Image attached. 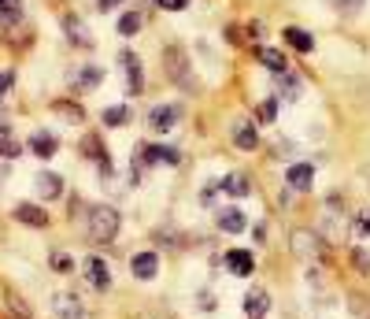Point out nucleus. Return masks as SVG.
Returning a JSON list of instances; mask_svg holds the SVG:
<instances>
[{"label":"nucleus","mask_w":370,"mask_h":319,"mask_svg":"<svg viewBox=\"0 0 370 319\" xmlns=\"http://www.w3.org/2000/svg\"><path fill=\"white\" fill-rule=\"evenodd\" d=\"M56 316L60 319H85V308H82V301L78 297H71V293H56Z\"/></svg>","instance_id":"9d476101"},{"label":"nucleus","mask_w":370,"mask_h":319,"mask_svg":"<svg viewBox=\"0 0 370 319\" xmlns=\"http://www.w3.org/2000/svg\"><path fill=\"white\" fill-rule=\"evenodd\" d=\"M274 115H278V101L270 97V101H263V108H259V119H263V123H270V119H274Z\"/></svg>","instance_id":"cd10ccee"},{"label":"nucleus","mask_w":370,"mask_h":319,"mask_svg":"<svg viewBox=\"0 0 370 319\" xmlns=\"http://www.w3.org/2000/svg\"><path fill=\"white\" fill-rule=\"evenodd\" d=\"M126 119H130V112L123 108V104H115V108H107V112H104V123H107V126H123Z\"/></svg>","instance_id":"393cba45"},{"label":"nucleus","mask_w":370,"mask_h":319,"mask_svg":"<svg viewBox=\"0 0 370 319\" xmlns=\"http://www.w3.org/2000/svg\"><path fill=\"white\" fill-rule=\"evenodd\" d=\"M56 112H60V115H67V119H74V123L82 119V108H78V104H74V108H71V104H56Z\"/></svg>","instance_id":"c756f323"},{"label":"nucleus","mask_w":370,"mask_h":319,"mask_svg":"<svg viewBox=\"0 0 370 319\" xmlns=\"http://www.w3.org/2000/svg\"><path fill=\"white\" fill-rule=\"evenodd\" d=\"M355 264H359V271H370V257L363 249H355Z\"/></svg>","instance_id":"72a5a7b5"},{"label":"nucleus","mask_w":370,"mask_h":319,"mask_svg":"<svg viewBox=\"0 0 370 319\" xmlns=\"http://www.w3.org/2000/svg\"><path fill=\"white\" fill-rule=\"evenodd\" d=\"M159 8H167V12H182L185 8V0H156Z\"/></svg>","instance_id":"2f4dec72"},{"label":"nucleus","mask_w":370,"mask_h":319,"mask_svg":"<svg viewBox=\"0 0 370 319\" xmlns=\"http://www.w3.org/2000/svg\"><path fill=\"white\" fill-rule=\"evenodd\" d=\"M15 219L26 227H49V212L37 205H15Z\"/></svg>","instance_id":"ddd939ff"},{"label":"nucleus","mask_w":370,"mask_h":319,"mask_svg":"<svg viewBox=\"0 0 370 319\" xmlns=\"http://www.w3.org/2000/svg\"><path fill=\"white\" fill-rule=\"evenodd\" d=\"M226 268H230L234 275H241V279H248V275L256 271V260H252L248 249H230L226 252Z\"/></svg>","instance_id":"6e6552de"},{"label":"nucleus","mask_w":370,"mask_h":319,"mask_svg":"<svg viewBox=\"0 0 370 319\" xmlns=\"http://www.w3.org/2000/svg\"><path fill=\"white\" fill-rule=\"evenodd\" d=\"M52 268H56V271H71L74 260L67 257V252H52Z\"/></svg>","instance_id":"bb28decb"},{"label":"nucleus","mask_w":370,"mask_h":319,"mask_svg":"<svg viewBox=\"0 0 370 319\" xmlns=\"http://www.w3.org/2000/svg\"><path fill=\"white\" fill-rule=\"evenodd\" d=\"M63 30H67L71 45H78V49H89V45H93V34H89V26H85L78 15H67V19H63Z\"/></svg>","instance_id":"0eeeda50"},{"label":"nucleus","mask_w":370,"mask_h":319,"mask_svg":"<svg viewBox=\"0 0 370 319\" xmlns=\"http://www.w3.org/2000/svg\"><path fill=\"white\" fill-rule=\"evenodd\" d=\"M141 23H145V19H141V12H126L123 19H118V34H123V37L137 34V30H141Z\"/></svg>","instance_id":"5701e85b"},{"label":"nucleus","mask_w":370,"mask_h":319,"mask_svg":"<svg viewBox=\"0 0 370 319\" xmlns=\"http://www.w3.org/2000/svg\"><path fill=\"white\" fill-rule=\"evenodd\" d=\"M30 148L41 156V160H49V156H56V148H60V141L52 134H45V130H37L34 137H30Z\"/></svg>","instance_id":"a211bd4d"},{"label":"nucleus","mask_w":370,"mask_h":319,"mask_svg":"<svg viewBox=\"0 0 370 319\" xmlns=\"http://www.w3.org/2000/svg\"><path fill=\"white\" fill-rule=\"evenodd\" d=\"M130 271H134V279H156V271H159V257L156 252H137L134 260H130Z\"/></svg>","instance_id":"423d86ee"},{"label":"nucleus","mask_w":370,"mask_h":319,"mask_svg":"<svg viewBox=\"0 0 370 319\" xmlns=\"http://www.w3.org/2000/svg\"><path fill=\"white\" fill-rule=\"evenodd\" d=\"M270 308V293L263 290V286H252V290L245 293V316L248 319H263Z\"/></svg>","instance_id":"20e7f679"},{"label":"nucleus","mask_w":370,"mask_h":319,"mask_svg":"<svg viewBox=\"0 0 370 319\" xmlns=\"http://www.w3.org/2000/svg\"><path fill=\"white\" fill-rule=\"evenodd\" d=\"M292 252H297V257H303V260H311V257H319L322 252V241L315 238L311 230H292Z\"/></svg>","instance_id":"7ed1b4c3"},{"label":"nucleus","mask_w":370,"mask_h":319,"mask_svg":"<svg viewBox=\"0 0 370 319\" xmlns=\"http://www.w3.org/2000/svg\"><path fill=\"white\" fill-rule=\"evenodd\" d=\"M8 304H12V312H15L19 319H30V312H26V304H23V301H19V297H15V293H8Z\"/></svg>","instance_id":"c85d7f7f"},{"label":"nucleus","mask_w":370,"mask_h":319,"mask_svg":"<svg viewBox=\"0 0 370 319\" xmlns=\"http://www.w3.org/2000/svg\"><path fill=\"white\" fill-rule=\"evenodd\" d=\"M96 4H100V12H112V8L118 4V0H96Z\"/></svg>","instance_id":"f704fd0d"},{"label":"nucleus","mask_w":370,"mask_h":319,"mask_svg":"<svg viewBox=\"0 0 370 319\" xmlns=\"http://www.w3.org/2000/svg\"><path fill=\"white\" fill-rule=\"evenodd\" d=\"M78 82H82V86H96V82H100V67H82Z\"/></svg>","instance_id":"a878e982"},{"label":"nucleus","mask_w":370,"mask_h":319,"mask_svg":"<svg viewBox=\"0 0 370 319\" xmlns=\"http://www.w3.org/2000/svg\"><path fill=\"white\" fill-rule=\"evenodd\" d=\"M123 63H126V89L137 97V93L145 89V78H141V60L130 56V52H123Z\"/></svg>","instance_id":"4468645a"},{"label":"nucleus","mask_w":370,"mask_h":319,"mask_svg":"<svg viewBox=\"0 0 370 319\" xmlns=\"http://www.w3.org/2000/svg\"><path fill=\"white\" fill-rule=\"evenodd\" d=\"M259 63H263V67H270L274 74H285V71H289L285 56H281V52H274V49H259Z\"/></svg>","instance_id":"412c9836"},{"label":"nucleus","mask_w":370,"mask_h":319,"mask_svg":"<svg viewBox=\"0 0 370 319\" xmlns=\"http://www.w3.org/2000/svg\"><path fill=\"white\" fill-rule=\"evenodd\" d=\"M19 153H23V145L12 137V126H8V115L0 112V156H8V160H15Z\"/></svg>","instance_id":"2eb2a0df"},{"label":"nucleus","mask_w":370,"mask_h":319,"mask_svg":"<svg viewBox=\"0 0 370 319\" xmlns=\"http://www.w3.org/2000/svg\"><path fill=\"white\" fill-rule=\"evenodd\" d=\"M12 82H15V74H12V71H4V74H0V97L8 93V86H12Z\"/></svg>","instance_id":"473e14b6"},{"label":"nucleus","mask_w":370,"mask_h":319,"mask_svg":"<svg viewBox=\"0 0 370 319\" xmlns=\"http://www.w3.org/2000/svg\"><path fill=\"white\" fill-rule=\"evenodd\" d=\"M234 145H237V148H245V153H252V148L259 145L256 126H252V123H237V126H234Z\"/></svg>","instance_id":"dca6fc26"},{"label":"nucleus","mask_w":370,"mask_h":319,"mask_svg":"<svg viewBox=\"0 0 370 319\" xmlns=\"http://www.w3.org/2000/svg\"><path fill=\"white\" fill-rule=\"evenodd\" d=\"M359 227H363V234H370V212L363 216V223H359Z\"/></svg>","instance_id":"c9c22d12"},{"label":"nucleus","mask_w":370,"mask_h":319,"mask_svg":"<svg viewBox=\"0 0 370 319\" xmlns=\"http://www.w3.org/2000/svg\"><path fill=\"white\" fill-rule=\"evenodd\" d=\"M219 227H222L226 234H241V230H245V212L222 208V212H219Z\"/></svg>","instance_id":"6ab92c4d"},{"label":"nucleus","mask_w":370,"mask_h":319,"mask_svg":"<svg viewBox=\"0 0 370 319\" xmlns=\"http://www.w3.org/2000/svg\"><path fill=\"white\" fill-rule=\"evenodd\" d=\"M285 182H289L292 189H311V182H315V167H311V164H292L289 171H285Z\"/></svg>","instance_id":"f8f14e48"},{"label":"nucleus","mask_w":370,"mask_h":319,"mask_svg":"<svg viewBox=\"0 0 370 319\" xmlns=\"http://www.w3.org/2000/svg\"><path fill=\"white\" fill-rule=\"evenodd\" d=\"M85 216H89V219H85V227H89V238L100 241V245H104V241H112L115 234H118V212H115L112 205H93L89 212H85Z\"/></svg>","instance_id":"f257e3e1"},{"label":"nucleus","mask_w":370,"mask_h":319,"mask_svg":"<svg viewBox=\"0 0 370 319\" xmlns=\"http://www.w3.org/2000/svg\"><path fill=\"white\" fill-rule=\"evenodd\" d=\"M34 189H37V193L45 197V200H56V197L63 193V178L52 175V171H41V175L34 178Z\"/></svg>","instance_id":"1a4fd4ad"},{"label":"nucleus","mask_w":370,"mask_h":319,"mask_svg":"<svg viewBox=\"0 0 370 319\" xmlns=\"http://www.w3.org/2000/svg\"><path fill=\"white\" fill-rule=\"evenodd\" d=\"M8 175V164H0V178H4Z\"/></svg>","instance_id":"e433bc0d"},{"label":"nucleus","mask_w":370,"mask_h":319,"mask_svg":"<svg viewBox=\"0 0 370 319\" xmlns=\"http://www.w3.org/2000/svg\"><path fill=\"white\" fill-rule=\"evenodd\" d=\"M222 189H226L230 197H248V193H252L245 175H226V178H222Z\"/></svg>","instance_id":"4be33fe9"},{"label":"nucleus","mask_w":370,"mask_h":319,"mask_svg":"<svg viewBox=\"0 0 370 319\" xmlns=\"http://www.w3.org/2000/svg\"><path fill=\"white\" fill-rule=\"evenodd\" d=\"M178 115H182L178 108H152V115H148V126L163 134V130H170V126L178 123Z\"/></svg>","instance_id":"f3484780"},{"label":"nucleus","mask_w":370,"mask_h":319,"mask_svg":"<svg viewBox=\"0 0 370 319\" xmlns=\"http://www.w3.org/2000/svg\"><path fill=\"white\" fill-rule=\"evenodd\" d=\"M359 8H363V0H341V12L344 15H355Z\"/></svg>","instance_id":"7c9ffc66"},{"label":"nucleus","mask_w":370,"mask_h":319,"mask_svg":"<svg viewBox=\"0 0 370 319\" xmlns=\"http://www.w3.org/2000/svg\"><path fill=\"white\" fill-rule=\"evenodd\" d=\"M348 304H352V312L359 319H370V297L367 293H348Z\"/></svg>","instance_id":"b1692460"},{"label":"nucleus","mask_w":370,"mask_h":319,"mask_svg":"<svg viewBox=\"0 0 370 319\" xmlns=\"http://www.w3.org/2000/svg\"><path fill=\"white\" fill-rule=\"evenodd\" d=\"M163 71H167V78L174 82V86H182V89L197 86L193 74H189V56H185V49H178V45H170L167 52H163Z\"/></svg>","instance_id":"f03ea898"},{"label":"nucleus","mask_w":370,"mask_h":319,"mask_svg":"<svg viewBox=\"0 0 370 319\" xmlns=\"http://www.w3.org/2000/svg\"><path fill=\"white\" fill-rule=\"evenodd\" d=\"M285 41H289L297 52H311V49H315V37L308 34V30H300V26H285Z\"/></svg>","instance_id":"aec40b11"},{"label":"nucleus","mask_w":370,"mask_h":319,"mask_svg":"<svg viewBox=\"0 0 370 319\" xmlns=\"http://www.w3.org/2000/svg\"><path fill=\"white\" fill-rule=\"evenodd\" d=\"M85 275H89V286H93V290H107V286H112V268H107L100 257H89V260H85Z\"/></svg>","instance_id":"39448f33"},{"label":"nucleus","mask_w":370,"mask_h":319,"mask_svg":"<svg viewBox=\"0 0 370 319\" xmlns=\"http://www.w3.org/2000/svg\"><path fill=\"white\" fill-rule=\"evenodd\" d=\"M141 156H145V164H167V167H178L182 164L178 148H163V145H148Z\"/></svg>","instance_id":"9b49d317"}]
</instances>
